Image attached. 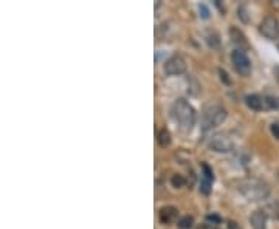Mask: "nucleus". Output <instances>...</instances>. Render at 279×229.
Returning <instances> with one entry per match:
<instances>
[{"label": "nucleus", "instance_id": "1", "mask_svg": "<svg viewBox=\"0 0 279 229\" xmlns=\"http://www.w3.org/2000/svg\"><path fill=\"white\" fill-rule=\"evenodd\" d=\"M171 116L185 132H189L195 123V110L192 109V105L183 98L174 101V104L171 105Z\"/></svg>", "mask_w": 279, "mask_h": 229}, {"label": "nucleus", "instance_id": "2", "mask_svg": "<svg viewBox=\"0 0 279 229\" xmlns=\"http://www.w3.org/2000/svg\"><path fill=\"white\" fill-rule=\"evenodd\" d=\"M237 191L241 192L244 197H247L250 201H262V200H265L269 197L270 187H269V184H265L261 180L247 178V180L239 181Z\"/></svg>", "mask_w": 279, "mask_h": 229}, {"label": "nucleus", "instance_id": "3", "mask_svg": "<svg viewBox=\"0 0 279 229\" xmlns=\"http://www.w3.org/2000/svg\"><path fill=\"white\" fill-rule=\"evenodd\" d=\"M225 119H227V110L219 104H209L203 112L202 126L205 130H208L211 127H216V126L222 124Z\"/></svg>", "mask_w": 279, "mask_h": 229}, {"label": "nucleus", "instance_id": "4", "mask_svg": "<svg viewBox=\"0 0 279 229\" xmlns=\"http://www.w3.org/2000/svg\"><path fill=\"white\" fill-rule=\"evenodd\" d=\"M234 147V143H233V138L230 135L223 133V132H219V133H214L209 140V149L214 151V152H219V153H227V152H231Z\"/></svg>", "mask_w": 279, "mask_h": 229}, {"label": "nucleus", "instance_id": "5", "mask_svg": "<svg viewBox=\"0 0 279 229\" xmlns=\"http://www.w3.org/2000/svg\"><path fill=\"white\" fill-rule=\"evenodd\" d=\"M231 61H233V65L239 75L248 76L251 73V62L244 50H241V48L234 50L231 53Z\"/></svg>", "mask_w": 279, "mask_h": 229}, {"label": "nucleus", "instance_id": "6", "mask_svg": "<svg viewBox=\"0 0 279 229\" xmlns=\"http://www.w3.org/2000/svg\"><path fill=\"white\" fill-rule=\"evenodd\" d=\"M259 31L264 37H267L269 40L279 39V20L273 16L265 17L259 25Z\"/></svg>", "mask_w": 279, "mask_h": 229}, {"label": "nucleus", "instance_id": "7", "mask_svg": "<svg viewBox=\"0 0 279 229\" xmlns=\"http://www.w3.org/2000/svg\"><path fill=\"white\" fill-rule=\"evenodd\" d=\"M186 72V61L180 55H172L165 62V73L168 76H180Z\"/></svg>", "mask_w": 279, "mask_h": 229}, {"label": "nucleus", "instance_id": "8", "mask_svg": "<svg viewBox=\"0 0 279 229\" xmlns=\"http://www.w3.org/2000/svg\"><path fill=\"white\" fill-rule=\"evenodd\" d=\"M267 219L269 215L264 209H258L251 214L250 217V223H251V228L253 229H267Z\"/></svg>", "mask_w": 279, "mask_h": 229}, {"label": "nucleus", "instance_id": "9", "mask_svg": "<svg viewBox=\"0 0 279 229\" xmlns=\"http://www.w3.org/2000/svg\"><path fill=\"white\" fill-rule=\"evenodd\" d=\"M177 217H179V211L174 206H165L160 209V222L163 225L174 223L177 220Z\"/></svg>", "mask_w": 279, "mask_h": 229}, {"label": "nucleus", "instance_id": "10", "mask_svg": "<svg viewBox=\"0 0 279 229\" xmlns=\"http://www.w3.org/2000/svg\"><path fill=\"white\" fill-rule=\"evenodd\" d=\"M245 104L250 107L251 110H256V112L265 109V101L259 95H248V96H245Z\"/></svg>", "mask_w": 279, "mask_h": 229}, {"label": "nucleus", "instance_id": "11", "mask_svg": "<svg viewBox=\"0 0 279 229\" xmlns=\"http://www.w3.org/2000/svg\"><path fill=\"white\" fill-rule=\"evenodd\" d=\"M230 34H231V39H233V42L239 45V48L241 47H248V42H247V39L244 36V33L236 28V26H231V30H230ZM242 50V48H241Z\"/></svg>", "mask_w": 279, "mask_h": 229}, {"label": "nucleus", "instance_id": "12", "mask_svg": "<svg viewBox=\"0 0 279 229\" xmlns=\"http://www.w3.org/2000/svg\"><path fill=\"white\" fill-rule=\"evenodd\" d=\"M205 39H206V44L211 47V48H219L220 47V36L216 33V31H208L206 33V36H205Z\"/></svg>", "mask_w": 279, "mask_h": 229}, {"label": "nucleus", "instance_id": "13", "mask_svg": "<svg viewBox=\"0 0 279 229\" xmlns=\"http://www.w3.org/2000/svg\"><path fill=\"white\" fill-rule=\"evenodd\" d=\"M158 144L162 147H168L171 144V133L168 129H162L158 132Z\"/></svg>", "mask_w": 279, "mask_h": 229}, {"label": "nucleus", "instance_id": "14", "mask_svg": "<svg viewBox=\"0 0 279 229\" xmlns=\"http://www.w3.org/2000/svg\"><path fill=\"white\" fill-rule=\"evenodd\" d=\"M264 101H265V107H267V109H272V110L279 109V98H275V96H265Z\"/></svg>", "mask_w": 279, "mask_h": 229}, {"label": "nucleus", "instance_id": "15", "mask_svg": "<svg viewBox=\"0 0 279 229\" xmlns=\"http://www.w3.org/2000/svg\"><path fill=\"white\" fill-rule=\"evenodd\" d=\"M192 225H194V219L189 217V215H186V217H182V219L179 220V228H180V229H189V228H192Z\"/></svg>", "mask_w": 279, "mask_h": 229}, {"label": "nucleus", "instance_id": "16", "mask_svg": "<svg viewBox=\"0 0 279 229\" xmlns=\"http://www.w3.org/2000/svg\"><path fill=\"white\" fill-rule=\"evenodd\" d=\"M211 184H212L211 180L202 177V180H200V192H202L203 195H209V194H211Z\"/></svg>", "mask_w": 279, "mask_h": 229}, {"label": "nucleus", "instance_id": "17", "mask_svg": "<svg viewBox=\"0 0 279 229\" xmlns=\"http://www.w3.org/2000/svg\"><path fill=\"white\" fill-rule=\"evenodd\" d=\"M171 184L176 187V189H180L186 184V180L183 178V175H174V177L171 178Z\"/></svg>", "mask_w": 279, "mask_h": 229}, {"label": "nucleus", "instance_id": "18", "mask_svg": "<svg viewBox=\"0 0 279 229\" xmlns=\"http://www.w3.org/2000/svg\"><path fill=\"white\" fill-rule=\"evenodd\" d=\"M202 177L203 178H208V180H214V172H212V169L206 164V163H202Z\"/></svg>", "mask_w": 279, "mask_h": 229}, {"label": "nucleus", "instance_id": "19", "mask_svg": "<svg viewBox=\"0 0 279 229\" xmlns=\"http://www.w3.org/2000/svg\"><path fill=\"white\" fill-rule=\"evenodd\" d=\"M267 211H273L270 215L273 219H279V203H272L269 208H267Z\"/></svg>", "mask_w": 279, "mask_h": 229}, {"label": "nucleus", "instance_id": "20", "mask_svg": "<svg viewBox=\"0 0 279 229\" xmlns=\"http://www.w3.org/2000/svg\"><path fill=\"white\" fill-rule=\"evenodd\" d=\"M198 12H200L202 19H209V9L206 8V5H203V3L198 5Z\"/></svg>", "mask_w": 279, "mask_h": 229}, {"label": "nucleus", "instance_id": "21", "mask_svg": "<svg viewBox=\"0 0 279 229\" xmlns=\"http://www.w3.org/2000/svg\"><path fill=\"white\" fill-rule=\"evenodd\" d=\"M206 220L211 222L212 225H219V223H220V217H219L217 214H209V215H206Z\"/></svg>", "mask_w": 279, "mask_h": 229}, {"label": "nucleus", "instance_id": "22", "mask_svg": "<svg viewBox=\"0 0 279 229\" xmlns=\"http://www.w3.org/2000/svg\"><path fill=\"white\" fill-rule=\"evenodd\" d=\"M219 75H220V79H222V82L223 84H231V80H230V77H228V75H227V72H225V70H219Z\"/></svg>", "mask_w": 279, "mask_h": 229}, {"label": "nucleus", "instance_id": "23", "mask_svg": "<svg viewBox=\"0 0 279 229\" xmlns=\"http://www.w3.org/2000/svg\"><path fill=\"white\" fill-rule=\"evenodd\" d=\"M272 135L276 140H279V124H272Z\"/></svg>", "mask_w": 279, "mask_h": 229}, {"label": "nucleus", "instance_id": "24", "mask_svg": "<svg viewBox=\"0 0 279 229\" xmlns=\"http://www.w3.org/2000/svg\"><path fill=\"white\" fill-rule=\"evenodd\" d=\"M197 229H219L217 225H212V223H205V225H200Z\"/></svg>", "mask_w": 279, "mask_h": 229}, {"label": "nucleus", "instance_id": "25", "mask_svg": "<svg viewBox=\"0 0 279 229\" xmlns=\"http://www.w3.org/2000/svg\"><path fill=\"white\" fill-rule=\"evenodd\" d=\"M228 229H242V228L239 226L236 222H233V220H231V222H228Z\"/></svg>", "mask_w": 279, "mask_h": 229}, {"label": "nucleus", "instance_id": "26", "mask_svg": "<svg viewBox=\"0 0 279 229\" xmlns=\"http://www.w3.org/2000/svg\"><path fill=\"white\" fill-rule=\"evenodd\" d=\"M273 6H275V8H279V2H275V3H273Z\"/></svg>", "mask_w": 279, "mask_h": 229}, {"label": "nucleus", "instance_id": "27", "mask_svg": "<svg viewBox=\"0 0 279 229\" xmlns=\"http://www.w3.org/2000/svg\"><path fill=\"white\" fill-rule=\"evenodd\" d=\"M278 48H279V40H278Z\"/></svg>", "mask_w": 279, "mask_h": 229}]
</instances>
